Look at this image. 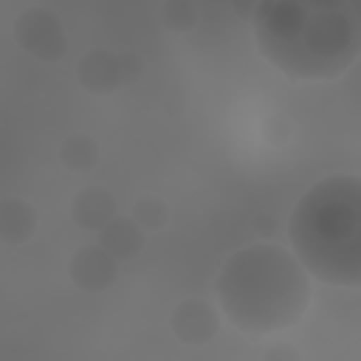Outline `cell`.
I'll return each mask as SVG.
<instances>
[{"label": "cell", "mask_w": 361, "mask_h": 361, "mask_svg": "<svg viewBox=\"0 0 361 361\" xmlns=\"http://www.w3.org/2000/svg\"><path fill=\"white\" fill-rule=\"evenodd\" d=\"M251 28L259 54L290 79H333L358 54L355 14L336 0H262Z\"/></svg>", "instance_id": "cell-1"}, {"label": "cell", "mask_w": 361, "mask_h": 361, "mask_svg": "<svg viewBox=\"0 0 361 361\" xmlns=\"http://www.w3.org/2000/svg\"><path fill=\"white\" fill-rule=\"evenodd\" d=\"M214 290L223 316L248 336H274L299 324L310 302L305 268L288 248L274 243L234 251Z\"/></svg>", "instance_id": "cell-2"}, {"label": "cell", "mask_w": 361, "mask_h": 361, "mask_svg": "<svg viewBox=\"0 0 361 361\" xmlns=\"http://www.w3.org/2000/svg\"><path fill=\"white\" fill-rule=\"evenodd\" d=\"M288 237L293 257L316 279L338 288L361 282V183L358 175H330L293 206Z\"/></svg>", "instance_id": "cell-3"}, {"label": "cell", "mask_w": 361, "mask_h": 361, "mask_svg": "<svg viewBox=\"0 0 361 361\" xmlns=\"http://www.w3.org/2000/svg\"><path fill=\"white\" fill-rule=\"evenodd\" d=\"M17 39L28 54L39 59H56L65 51L62 25L45 8H28L25 14L17 17Z\"/></svg>", "instance_id": "cell-4"}, {"label": "cell", "mask_w": 361, "mask_h": 361, "mask_svg": "<svg viewBox=\"0 0 361 361\" xmlns=\"http://www.w3.org/2000/svg\"><path fill=\"white\" fill-rule=\"evenodd\" d=\"M172 330L186 344L209 341L217 333V310L203 299H186L172 313Z\"/></svg>", "instance_id": "cell-5"}, {"label": "cell", "mask_w": 361, "mask_h": 361, "mask_svg": "<svg viewBox=\"0 0 361 361\" xmlns=\"http://www.w3.org/2000/svg\"><path fill=\"white\" fill-rule=\"evenodd\" d=\"M71 276L85 290H102L116 276V259L99 243L96 245H82L71 257Z\"/></svg>", "instance_id": "cell-6"}, {"label": "cell", "mask_w": 361, "mask_h": 361, "mask_svg": "<svg viewBox=\"0 0 361 361\" xmlns=\"http://www.w3.org/2000/svg\"><path fill=\"white\" fill-rule=\"evenodd\" d=\"M127 68H121V56L113 51H93L79 65V82L93 93H110L127 82Z\"/></svg>", "instance_id": "cell-7"}, {"label": "cell", "mask_w": 361, "mask_h": 361, "mask_svg": "<svg viewBox=\"0 0 361 361\" xmlns=\"http://www.w3.org/2000/svg\"><path fill=\"white\" fill-rule=\"evenodd\" d=\"M71 214L73 220L82 226V228H93L96 234L116 217V206H113V197L99 189V186H87L82 189L73 203H71Z\"/></svg>", "instance_id": "cell-8"}, {"label": "cell", "mask_w": 361, "mask_h": 361, "mask_svg": "<svg viewBox=\"0 0 361 361\" xmlns=\"http://www.w3.org/2000/svg\"><path fill=\"white\" fill-rule=\"evenodd\" d=\"M37 214L25 200L8 197L0 203V240L8 245H20L34 234Z\"/></svg>", "instance_id": "cell-9"}, {"label": "cell", "mask_w": 361, "mask_h": 361, "mask_svg": "<svg viewBox=\"0 0 361 361\" xmlns=\"http://www.w3.org/2000/svg\"><path fill=\"white\" fill-rule=\"evenodd\" d=\"M99 245L113 259H127V257H133L141 248V228L130 217H113L99 231Z\"/></svg>", "instance_id": "cell-10"}, {"label": "cell", "mask_w": 361, "mask_h": 361, "mask_svg": "<svg viewBox=\"0 0 361 361\" xmlns=\"http://www.w3.org/2000/svg\"><path fill=\"white\" fill-rule=\"evenodd\" d=\"M62 161H65V166L85 172L96 164V144L85 135H73L62 144Z\"/></svg>", "instance_id": "cell-11"}, {"label": "cell", "mask_w": 361, "mask_h": 361, "mask_svg": "<svg viewBox=\"0 0 361 361\" xmlns=\"http://www.w3.org/2000/svg\"><path fill=\"white\" fill-rule=\"evenodd\" d=\"M133 223L138 228H161L166 223V206H164V200L141 197L133 206Z\"/></svg>", "instance_id": "cell-12"}]
</instances>
